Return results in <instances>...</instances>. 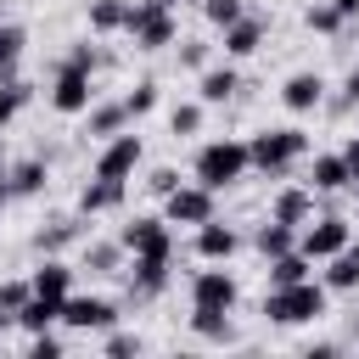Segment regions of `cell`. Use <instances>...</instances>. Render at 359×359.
Masks as SVG:
<instances>
[{"instance_id":"obj_31","label":"cell","mask_w":359,"mask_h":359,"mask_svg":"<svg viewBox=\"0 0 359 359\" xmlns=\"http://www.w3.org/2000/svg\"><path fill=\"white\" fill-rule=\"evenodd\" d=\"M123 101H112V107H90V135H118L123 129Z\"/></svg>"},{"instance_id":"obj_20","label":"cell","mask_w":359,"mask_h":359,"mask_svg":"<svg viewBox=\"0 0 359 359\" xmlns=\"http://www.w3.org/2000/svg\"><path fill=\"white\" fill-rule=\"evenodd\" d=\"M56 320H62V303H56V297H28V303L17 309V325H22L28 337H34V331H50Z\"/></svg>"},{"instance_id":"obj_45","label":"cell","mask_w":359,"mask_h":359,"mask_svg":"<svg viewBox=\"0 0 359 359\" xmlns=\"http://www.w3.org/2000/svg\"><path fill=\"white\" fill-rule=\"evenodd\" d=\"M11 202V180H6V168H0V208Z\"/></svg>"},{"instance_id":"obj_28","label":"cell","mask_w":359,"mask_h":359,"mask_svg":"<svg viewBox=\"0 0 359 359\" xmlns=\"http://www.w3.org/2000/svg\"><path fill=\"white\" fill-rule=\"evenodd\" d=\"M118 264H123V247H118V241H95V247H84V269H90V275H112Z\"/></svg>"},{"instance_id":"obj_44","label":"cell","mask_w":359,"mask_h":359,"mask_svg":"<svg viewBox=\"0 0 359 359\" xmlns=\"http://www.w3.org/2000/svg\"><path fill=\"white\" fill-rule=\"evenodd\" d=\"M331 6H337L342 17H359V0H331Z\"/></svg>"},{"instance_id":"obj_43","label":"cell","mask_w":359,"mask_h":359,"mask_svg":"<svg viewBox=\"0 0 359 359\" xmlns=\"http://www.w3.org/2000/svg\"><path fill=\"white\" fill-rule=\"evenodd\" d=\"M342 101H359V62H353V73H348V84H342Z\"/></svg>"},{"instance_id":"obj_24","label":"cell","mask_w":359,"mask_h":359,"mask_svg":"<svg viewBox=\"0 0 359 359\" xmlns=\"http://www.w3.org/2000/svg\"><path fill=\"white\" fill-rule=\"evenodd\" d=\"M191 331H196L202 342H236V325H230V314H208V309H191Z\"/></svg>"},{"instance_id":"obj_2","label":"cell","mask_w":359,"mask_h":359,"mask_svg":"<svg viewBox=\"0 0 359 359\" xmlns=\"http://www.w3.org/2000/svg\"><path fill=\"white\" fill-rule=\"evenodd\" d=\"M90 73H95V50L90 45H79L62 67H56V84H50V107L56 112H90V101H95V90H90Z\"/></svg>"},{"instance_id":"obj_5","label":"cell","mask_w":359,"mask_h":359,"mask_svg":"<svg viewBox=\"0 0 359 359\" xmlns=\"http://www.w3.org/2000/svg\"><path fill=\"white\" fill-rule=\"evenodd\" d=\"M123 34L135 39V50H163V45H174L180 22H174V11H168V6H157V0H140V6H129V17H123Z\"/></svg>"},{"instance_id":"obj_26","label":"cell","mask_w":359,"mask_h":359,"mask_svg":"<svg viewBox=\"0 0 359 359\" xmlns=\"http://www.w3.org/2000/svg\"><path fill=\"white\" fill-rule=\"evenodd\" d=\"M292 280H309V258L292 247L280 258H269V286H292Z\"/></svg>"},{"instance_id":"obj_19","label":"cell","mask_w":359,"mask_h":359,"mask_svg":"<svg viewBox=\"0 0 359 359\" xmlns=\"http://www.w3.org/2000/svg\"><path fill=\"white\" fill-rule=\"evenodd\" d=\"M118 202H123V180H90L79 191V213H107Z\"/></svg>"},{"instance_id":"obj_23","label":"cell","mask_w":359,"mask_h":359,"mask_svg":"<svg viewBox=\"0 0 359 359\" xmlns=\"http://www.w3.org/2000/svg\"><path fill=\"white\" fill-rule=\"evenodd\" d=\"M252 247L264 252V258H280V252H292L297 247V236H292V224H280V219H269L258 236H252Z\"/></svg>"},{"instance_id":"obj_37","label":"cell","mask_w":359,"mask_h":359,"mask_svg":"<svg viewBox=\"0 0 359 359\" xmlns=\"http://www.w3.org/2000/svg\"><path fill=\"white\" fill-rule=\"evenodd\" d=\"M62 241H73V224H67V219H56L50 230H39V247H45V252H56Z\"/></svg>"},{"instance_id":"obj_35","label":"cell","mask_w":359,"mask_h":359,"mask_svg":"<svg viewBox=\"0 0 359 359\" xmlns=\"http://www.w3.org/2000/svg\"><path fill=\"white\" fill-rule=\"evenodd\" d=\"M202 17H208L213 28H230V22L241 17V0H202Z\"/></svg>"},{"instance_id":"obj_14","label":"cell","mask_w":359,"mask_h":359,"mask_svg":"<svg viewBox=\"0 0 359 359\" xmlns=\"http://www.w3.org/2000/svg\"><path fill=\"white\" fill-rule=\"evenodd\" d=\"M280 101H286L292 112H314V107L325 101V79H320V73H292V79L280 84Z\"/></svg>"},{"instance_id":"obj_8","label":"cell","mask_w":359,"mask_h":359,"mask_svg":"<svg viewBox=\"0 0 359 359\" xmlns=\"http://www.w3.org/2000/svg\"><path fill=\"white\" fill-rule=\"evenodd\" d=\"M348 241H353V236H348V224L325 213V219H309V224H303V236H297V252L314 264V258H331V252H342Z\"/></svg>"},{"instance_id":"obj_25","label":"cell","mask_w":359,"mask_h":359,"mask_svg":"<svg viewBox=\"0 0 359 359\" xmlns=\"http://www.w3.org/2000/svg\"><path fill=\"white\" fill-rule=\"evenodd\" d=\"M6 180H11V196H34V191H45V163L28 157V163L6 168Z\"/></svg>"},{"instance_id":"obj_10","label":"cell","mask_w":359,"mask_h":359,"mask_svg":"<svg viewBox=\"0 0 359 359\" xmlns=\"http://www.w3.org/2000/svg\"><path fill=\"white\" fill-rule=\"evenodd\" d=\"M62 325H73V331H112L118 325V309L107 303V297H62Z\"/></svg>"},{"instance_id":"obj_36","label":"cell","mask_w":359,"mask_h":359,"mask_svg":"<svg viewBox=\"0 0 359 359\" xmlns=\"http://www.w3.org/2000/svg\"><path fill=\"white\" fill-rule=\"evenodd\" d=\"M28 297H34V286H28V280H6V286H0V309H11V314H17Z\"/></svg>"},{"instance_id":"obj_47","label":"cell","mask_w":359,"mask_h":359,"mask_svg":"<svg viewBox=\"0 0 359 359\" xmlns=\"http://www.w3.org/2000/svg\"><path fill=\"white\" fill-rule=\"evenodd\" d=\"M348 252H353V258H359V241H348Z\"/></svg>"},{"instance_id":"obj_30","label":"cell","mask_w":359,"mask_h":359,"mask_svg":"<svg viewBox=\"0 0 359 359\" xmlns=\"http://www.w3.org/2000/svg\"><path fill=\"white\" fill-rule=\"evenodd\" d=\"M22 28H11V22H0V79H17V56H22Z\"/></svg>"},{"instance_id":"obj_33","label":"cell","mask_w":359,"mask_h":359,"mask_svg":"<svg viewBox=\"0 0 359 359\" xmlns=\"http://www.w3.org/2000/svg\"><path fill=\"white\" fill-rule=\"evenodd\" d=\"M168 129H174V135H196V129H202V101H180V107L168 112Z\"/></svg>"},{"instance_id":"obj_18","label":"cell","mask_w":359,"mask_h":359,"mask_svg":"<svg viewBox=\"0 0 359 359\" xmlns=\"http://www.w3.org/2000/svg\"><path fill=\"white\" fill-rule=\"evenodd\" d=\"M258 45H264V22L241 11V17H236V22L224 28V50H230V56H252Z\"/></svg>"},{"instance_id":"obj_42","label":"cell","mask_w":359,"mask_h":359,"mask_svg":"<svg viewBox=\"0 0 359 359\" xmlns=\"http://www.w3.org/2000/svg\"><path fill=\"white\" fill-rule=\"evenodd\" d=\"M342 157H348V185H353V191H359V140H353V146H348V151H342Z\"/></svg>"},{"instance_id":"obj_29","label":"cell","mask_w":359,"mask_h":359,"mask_svg":"<svg viewBox=\"0 0 359 359\" xmlns=\"http://www.w3.org/2000/svg\"><path fill=\"white\" fill-rule=\"evenodd\" d=\"M28 95H34V90H28L22 79H0V129H6L22 107H28Z\"/></svg>"},{"instance_id":"obj_3","label":"cell","mask_w":359,"mask_h":359,"mask_svg":"<svg viewBox=\"0 0 359 359\" xmlns=\"http://www.w3.org/2000/svg\"><path fill=\"white\" fill-rule=\"evenodd\" d=\"M247 168H252V157H247V140H208V146L196 151V185H208V191H224V185H236Z\"/></svg>"},{"instance_id":"obj_40","label":"cell","mask_w":359,"mask_h":359,"mask_svg":"<svg viewBox=\"0 0 359 359\" xmlns=\"http://www.w3.org/2000/svg\"><path fill=\"white\" fill-rule=\"evenodd\" d=\"M180 62H185V67H202V62H208V45L185 39V45H180Z\"/></svg>"},{"instance_id":"obj_15","label":"cell","mask_w":359,"mask_h":359,"mask_svg":"<svg viewBox=\"0 0 359 359\" xmlns=\"http://www.w3.org/2000/svg\"><path fill=\"white\" fill-rule=\"evenodd\" d=\"M342 185H348V157H342V151L314 157V168H309V191L325 196V191H342Z\"/></svg>"},{"instance_id":"obj_34","label":"cell","mask_w":359,"mask_h":359,"mask_svg":"<svg viewBox=\"0 0 359 359\" xmlns=\"http://www.w3.org/2000/svg\"><path fill=\"white\" fill-rule=\"evenodd\" d=\"M342 22H348V17H342L331 0H325V6H309V28H314V34H337Z\"/></svg>"},{"instance_id":"obj_1","label":"cell","mask_w":359,"mask_h":359,"mask_svg":"<svg viewBox=\"0 0 359 359\" xmlns=\"http://www.w3.org/2000/svg\"><path fill=\"white\" fill-rule=\"evenodd\" d=\"M264 314H269V325H309V320H320L325 314V280H292V286H269V297H264Z\"/></svg>"},{"instance_id":"obj_39","label":"cell","mask_w":359,"mask_h":359,"mask_svg":"<svg viewBox=\"0 0 359 359\" xmlns=\"http://www.w3.org/2000/svg\"><path fill=\"white\" fill-rule=\"evenodd\" d=\"M107 353H112V359H129V353H140V337L118 331V337H107Z\"/></svg>"},{"instance_id":"obj_11","label":"cell","mask_w":359,"mask_h":359,"mask_svg":"<svg viewBox=\"0 0 359 359\" xmlns=\"http://www.w3.org/2000/svg\"><path fill=\"white\" fill-rule=\"evenodd\" d=\"M168 258H174V247H157V252H135V275H129V286H135L140 297H157V292L168 286Z\"/></svg>"},{"instance_id":"obj_12","label":"cell","mask_w":359,"mask_h":359,"mask_svg":"<svg viewBox=\"0 0 359 359\" xmlns=\"http://www.w3.org/2000/svg\"><path fill=\"white\" fill-rule=\"evenodd\" d=\"M118 247L123 252H157V247H174L168 241V219H135L118 230Z\"/></svg>"},{"instance_id":"obj_46","label":"cell","mask_w":359,"mask_h":359,"mask_svg":"<svg viewBox=\"0 0 359 359\" xmlns=\"http://www.w3.org/2000/svg\"><path fill=\"white\" fill-rule=\"evenodd\" d=\"M6 325H17V314H11V309H0V337H6Z\"/></svg>"},{"instance_id":"obj_16","label":"cell","mask_w":359,"mask_h":359,"mask_svg":"<svg viewBox=\"0 0 359 359\" xmlns=\"http://www.w3.org/2000/svg\"><path fill=\"white\" fill-rule=\"evenodd\" d=\"M269 219H280V224H292V230H297V224H309V219H314V191H309V185H292V191H280Z\"/></svg>"},{"instance_id":"obj_6","label":"cell","mask_w":359,"mask_h":359,"mask_svg":"<svg viewBox=\"0 0 359 359\" xmlns=\"http://www.w3.org/2000/svg\"><path fill=\"white\" fill-rule=\"evenodd\" d=\"M163 219L168 224H208L213 219V191L208 185H174L168 196H163Z\"/></svg>"},{"instance_id":"obj_7","label":"cell","mask_w":359,"mask_h":359,"mask_svg":"<svg viewBox=\"0 0 359 359\" xmlns=\"http://www.w3.org/2000/svg\"><path fill=\"white\" fill-rule=\"evenodd\" d=\"M140 157H146L140 151V135H123L118 129V135H107V151L95 157V180H129L140 168Z\"/></svg>"},{"instance_id":"obj_17","label":"cell","mask_w":359,"mask_h":359,"mask_svg":"<svg viewBox=\"0 0 359 359\" xmlns=\"http://www.w3.org/2000/svg\"><path fill=\"white\" fill-rule=\"evenodd\" d=\"M28 286H34V297H56V303H62V297L73 292V269H67L62 258H45V264L34 269V280H28Z\"/></svg>"},{"instance_id":"obj_4","label":"cell","mask_w":359,"mask_h":359,"mask_svg":"<svg viewBox=\"0 0 359 359\" xmlns=\"http://www.w3.org/2000/svg\"><path fill=\"white\" fill-rule=\"evenodd\" d=\"M303 151H309V135H303V129H264V135L247 140V157H252V168H264V174H286Z\"/></svg>"},{"instance_id":"obj_22","label":"cell","mask_w":359,"mask_h":359,"mask_svg":"<svg viewBox=\"0 0 359 359\" xmlns=\"http://www.w3.org/2000/svg\"><path fill=\"white\" fill-rule=\"evenodd\" d=\"M325 264H331V269H325V292H353V286H359V258H353L348 247L331 252Z\"/></svg>"},{"instance_id":"obj_32","label":"cell","mask_w":359,"mask_h":359,"mask_svg":"<svg viewBox=\"0 0 359 359\" xmlns=\"http://www.w3.org/2000/svg\"><path fill=\"white\" fill-rule=\"evenodd\" d=\"M151 107H157V84H151V79H140V84L123 95V112H129V118H146Z\"/></svg>"},{"instance_id":"obj_9","label":"cell","mask_w":359,"mask_h":359,"mask_svg":"<svg viewBox=\"0 0 359 359\" xmlns=\"http://www.w3.org/2000/svg\"><path fill=\"white\" fill-rule=\"evenodd\" d=\"M191 309L230 314V309H236V275H230V269H202V275L191 280Z\"/></svg>"},{"instance_id":"obj_38","label":"cell","mask_w":359,"mask_h":359,"mask_svg":"<svg viewBox=\"0 0 359 359\" xmlns=\"http://www.w3.org/2000/svg\"><path fill=\"white\" fill-rule=\"evenodd\" d=\"M28 353H34V359H56V353H62V342H56L50 331H34V342H28Z\"/></svg>"},{"instance_id":"obj_27","label":"cell","mask_w":359,"mask_h":359,"mask_svg":"<svg viewBox=\"0 0 359 359\" xmlns=\"http://www.w3.org/2000/svg\"><path fill=\"white\" fill-rule=\"evenodd\" d=\"M129 17V0H90V28L95 34H118Z\"/></svg>"},{"instance_id":"obj_13","label":"cell","mask_w":359,"mask_h":359,"mask_svg":"<svg viewBox=\"0 0 359 359\" xmlns=\"http://www.w3.org/2000/svg\"><path fill=\"white\" fill-rule=\"evenodd\" d=\"M236 247H241V236H236L230 224H219V219L196 224V252H202L208 264H224V258H236Z\"/></svg>"},{"instance_id":"obj_41","label":"cell","mask_w":359,"mask_h":359,"mask_svg":"<svg viewBox=\"0 0 359 359\" xmlns=\"http://www.w3.org/2000/svg\"><path fill=\"white\" fill-rule=\"evenodd\" d=\"M146 185H151V191H157V196H168V191H174V185H180V174H174V168H157V174H151V180H146Z\"/></svg>"},{"instance_id":"obj_21","label":"cell","mask_w":359,"mask_h":359,"mask_svg":"<svg viewBox=\"0 0 359 359\" xmlns=\"http://www.w3.org/2000/svg\"><path fill=\"white\" fill-rule=\"evenodd\" d=\"M236 67H208L202 73V84H196V95H202V107H219V101H230L236 95Z\"/></svg>"},{"instance_id":"obj_48","label":"cell","mask_w":359,"mask_h":359,"mask_svg":"<svg viewBox=\"0 0 359 359\" xmlns=\"http://www.w3.org/2000/svg\"><path fill=\"white\" fill-rule=\"evenodd\" d=\"M157 6H168V11H174V0H157Z\"/></svg>"}]
</instances>
